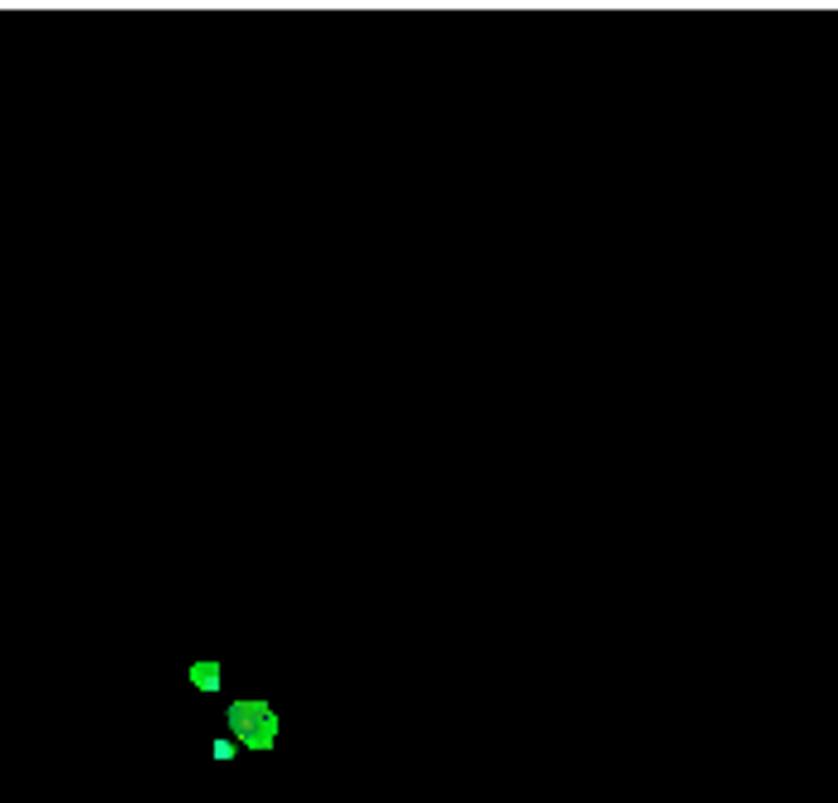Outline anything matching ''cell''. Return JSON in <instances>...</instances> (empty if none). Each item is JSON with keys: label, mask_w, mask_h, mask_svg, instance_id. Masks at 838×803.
<instances>
[{"label": "cell", "mask_w": 838, "mask_h": 803, "mask_svg": "<svg viewBox=\"0 0 838 803\" xmlns=\"http://www.w3.org/2000/svg\"><path fill=\"white\" fill-rule=\"evenodd\" d=\"M195 682H200V687H220V672H215V667H210V672H195Z\"/></svg>", "instance_id": "2"}, {"label": "cell", "mask_w": 838, "mask_h": 803, "mask_svg": "<svg viewBox=\"0 0 838 803\" xmlns=\"http://www.w3.org/2000/svg\"><path fill=\"white\" fill-rule=\"evenodd\" d=\"M234 730L244 740L254 735V745H273V716H268L264 706H234Z\"/></svg>", "instance_id": "1"}]
</instances>
